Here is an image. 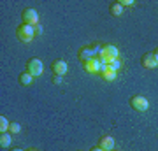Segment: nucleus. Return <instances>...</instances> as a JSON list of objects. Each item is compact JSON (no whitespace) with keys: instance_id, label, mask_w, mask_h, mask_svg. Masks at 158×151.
<instances>
[{"instance_id":"1","label":"nucleus","mask_w":158,"mask_h":151,"mask_svg":"<svg viewBox=\"0 0 158 151\" xmlns=\"http://www.w3.org/2000/svg\"><path fill=\"white\" fill-rule=\"evenodd\" d=\"M100 53H102V46L93 44V46H85V48H81L77 56L83 63H86V62H90V60H93V58H97V55H100Z\"/></svg>"},{"instance_id":"2","label":"nucleus","mask_w":158,"mask_h":151,"mask_svg":"<svg viewBox=\"0 0 158 151\" xmlns=\"http://www.w3.org/2000/svg\"><path fill=\"white\" fill-rule=\"evenodd\" d=\"M16 35L21 42H32V40L35 39V28L32 27V25H25V23H23V25L18 27Z\"/></svg>"},{"instance_id":"3","label":"nucleus","mask_w":158,"mask_h":151,"mask_svg":"<svg viewBox=\"0 0 158 151\" xmlns=\"http://www.w3.org/2000/svg\"><path fill=\"white\" fill-rule=\"evenodd\" d=\"M27 72L30 76H34V78H39L44 72V63L40 62L39 58H30L27 62Z\"/></svg>"},{"instance_id":"4","label":"nucleus","mask_w":158,"mask_h":151,"mask_svg":"<svg viewBox=\"0 0 158 151\" xmlns=\"http://www.w3.org/2000/svg\"><path fill=\"white\" fill-rule=\"evenodd\" d=\"M130 106H132V109H135L137 112H146L148 109H149V102H148L146 97L135 95V97H132V100H130Z\"/></svg>"},{"instance_id":"5","label":"nucleus","mask_w":158,"mask_h":151,"mask_svg":"<svg viewBox=\"0 0 158 151\" xmlns=\"http://www.w3.org/2000/svg\"><path fill=\"white\" fill-rule=\"evenodd\" d=\"M21 19H23L25 25H32V27L39 25V14H37V11L32 9V7H28V9H25V11L21 12Z\"/></svg>"},{"instance_id":"6","label":"nucleus","mask_w":158,"mask_h":151,"mask_svg":"<svg viewBox=\"0 0 158 151\" xmlns=\"http://www.w3.org/2000/svg\"><path fill=\"white\" fill-rule=\"evenodd\" d=\"M51 70L55 76H65L69 70V65L65 60H55V62L51 63Z\"/></svg>"},{"instance_id":"7","label":"nucleus","mask_w":158,"mask_h":151,"mask_svg":"<svg viewBox=\"0 0 158 151\" xmlns=\"http://www.w3.org/2000/svg\"><path fill=\"white\" fill-rule=\"evenodd\" d=\"M141 63L144 69H156L158 67V60L155 58L153 53H146V55L141 58Z\"/></svg>"},{"instance_id":"8","label":"nucleus","mask_w":158,"mask_h":151,"mask_svg":"<svg viewBox=\"0 0 158 151\" xmlns=\"http://www.w3.org/2000/svg\"><path fill=\"white\" fill-rule=\"evenodd\" d=\"M100 67H102V63H100L98 58H93V60H90V62L85 63V70L88 74H98L100 72Z\"/></svg>"},{"instance_id":"9","label":"nucleus","mask_w":158,"mask_h":151,"mask_svg":"<svg viewBox=\"0 0 158 151\" xmlns=\"http://www.w3.org/2000/svg\"><path fill=\"white\" fill-rule=\"evenodd\" d=\"M98 146H100L104 151H113L114 149V139L111 135H104V137H100V141H98Z\"/></svg>"},{"instance_id":"10","label":"nucleus","mask_w":158,"mask_h":151,"mask_svg":"<svg viewBox=\"0 0 158 151\" xmlns=\"http://www.w3.org/2000/svg\"><path fill=\"white\" fill-rule=\"evenodd\" d=\"M102 53L107 55L109 58H118L119 49L116 48V46H113V44H106V46H102Z\"/></svg>"},{"instance_id":"11","label":"nucleus","mask_w":158,"mask_h":151,"mask_svg":"<svg viewBox=\"0 0 158 151\" xmlns=\"http://www.w3.org/2000/svg\"><path fill=\"white\" fill-rule=\"evenodd\" d=\"M109 12L113 14V16H121L125 12V7L119 4V2H113L111 6H109Z\"/></svg>"},{"instance_id":"12","label":"nucleus","mask_w":158,"mask_h":151,"mask_svg":"<svg viewBox=\"0 0 158 151\" xmlns=\"http://www.w3.org/2000/svg\"><path fill=\"white\" fill-rule=\"evenodd\" d=\"M34 76H30L28 72H23L21 76H19V83L23 84V86H30V84L34 83Z\"/></svg>"},{"instance_id":"13","label":"nucleus","mask_w":158,"mask_h":151,"mask_svg":"<svg viewBox=\"0 0 158 151\" xmlns=\"http://www.w3.org/2000/svg\"><path fill=\"white\" fill-rule=\"evenodd\" d=\"M11 142H12V137H11V134H0V146L2 148H9L11 146Z\"/></svg>"},{"instance_id":"14","label":"nucleus","mask_w":158,"mask_h":151,"mask_svg":"<svg viewBox=\"0 0 158 151\" xmlns=\"http://www.w3.org/2000/svg\"><path fill=\"white\" fill-rule=\"evenodd\" d=\"M9 127H11V121L6 116H0V134H6L9 130Z\"/></svg>"},{"instance_id":"15","label":"nucleus","mask_w":158,"mask_h":151,"mask_svg":"<svg viewBox=\"0 0 158 151\" xmlns=\"http://www.w3.org/2000/svg\"><path fill=\"white\" fill-rule=\"evenodd\" d=\"M102 78H104V81H116V78H118V72H114V70H106V72L102 74Z\"/></svg>"},{"instance_id":"16","label":"nucleus","mask_w":158,"mask_h":151,"mask_svg":"<svg viewBox=\"0 0 158 151\" xmlns=\"http://www.w3.org/2000/svg\"><path fill=\"white\" fill-rule=\"evenodd\" d=\"M9 132H11V134H19V132H21V125L18 123V121H11Z\"/></svg>"},{"instance_id":"17","label":"nucleus","mask_w":158,"mask_h":151,"mask_svg":"<svg viewBox=\"0 0 158 151\" xmlns=\"http://www.w3.org/2000/svg\"><path fill=\"white\" fill-rule=\"evenodd\" d=\"M109 69H111V70H114V72H118L119 69H121V62H119L118 58H116V60H113V62L109 63Z\"/></svg>"},{"instance_id":"18","label":"nucleus","mask_w":158,"mask_h":151,"mask_svg":"<svg viewBox=\"0 0 158 151\" xmlns=\"http://www.w3.org/2000/svg\"><path fill=\"white\" fill-rule=\"evenodd\" d=\"M119 4H121L123 7H134V6H135V2H134V0H119Z\"/></svg>"},{"instance_id":"19","label":"nucleus","mask_w":158,"mask_h":151,"mask_svg":"<svg viewBox=\"0 0 158 151\" xmlns=\"http://www.w3.org/2000/svg\"><path fill=\"white\" fill-rule=\"evenodd\" d=\"M53 83L55 84H62L63 83V76H53Z\"/></svg>"},{"instance_id":"20","label":"nucleus","mask_w":158,"mask_h":151,"mask_svg":"<svg viewBox=\"0 0 158 151\" xmlns=\"http://www.w3.org/2000/svg\"><path fill=\"white\" fill-rule=\"evenodd\" d=\"M35 35H40V34H42V27H40V25H35Z\"/></svg>"},{"instance_id":"21","label":"nucleus","mask_w":158,"mask_h":151,"mask_svg":"<svg viewBox=\"0 0 158 151\" xmlns=\"http://www.w3.org/2000/svg\"><path fill=\"white\" fill-rule=\"evenodd\" d=\"M153 55H155V58H156V60H158V48H156V49H155V51H153Z\"/></svg>"},{"instance_id":"22","label":"nucleus","mask_w":158,"mask_h":151,"mask_svg":"<svg viewBox=\"0 0 158 151\" xmlns=\"http://www.w3.org/2000/svg\"><path fill=\"white\" fill-rule=\"evenodd\" d=\"M90 151H104V149H102L100 146H98V148H93V149H90Z\"/></svg>"},{"instance_id":"23","label":"nucleus","mask_w":158,"mask_h":151,"mask_svg":"<svg viewBox=\"0 0 158 151\" xmlns=\"http://www.w3.org/2000/svg\"><path fill=\"white\" fill-rule=\"evenodd\" d=\"M27 151H37V149H34V148H30V149H27Z\"/></svg>"},{"instance_id":"24","label":"nucleus","mask_w":158,"mask_h":151,"mask_svg":"<svg viewBox=\"0 0 158 151\" xmlns=\"http://www.w3.org/2000/svg\"><path fill=\"white\" fill-rule=\"evenodd\" d=\"M12 151H23V149H19V148H16V149H12Z\"/></svg>"}]
</instances>
